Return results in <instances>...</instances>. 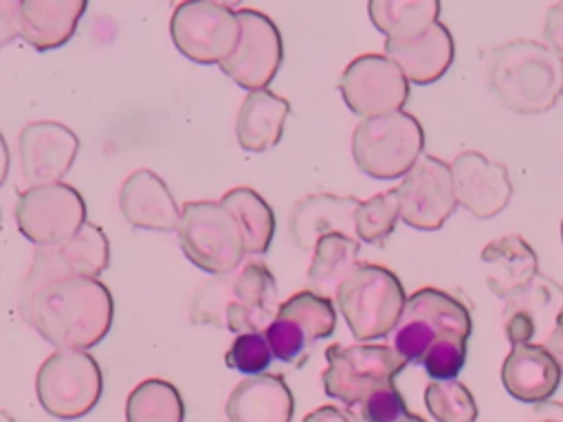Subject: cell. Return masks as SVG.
I'll return each instance as SVG.
<instances>
[{
    "mask_svg": "<svg viewBox=\"0 0 563 422\" xmlns=\"http://www.w3.org/2000/svg\"><path fill=\"white\" fill-rule=\"evenodd\" d=\"M466 363V343L440 341L422 360V367L431 380H453Z\"/></svg>",
    "mask_w": 563,
    "mask_h": 422,
    "instance_id": "36",
    "label": "cell"
},
{
    "mask_svg": "<svg viewBox=\"0 0 563 422\" xmlns=\"http://www.w3.org/2000/svg\"><path fill=\"white\" fill-rule=\"evenodd\" d=\"M15 222L18 231L35 246L59 244L86 224V202L66 182L31 187L18 196Z\"/></svg>",
    "mask_w": 563,
    "mask_h": 422,
    "instance_id": "12",
    "label": "cell"
},
{
    "mask_svg": "<svg viewBox=\"0 0 563 422\" xmlns=\"http://www.w3.org/2000/svg\"><path fill=\"white\" fill-rule=\"evenodd\" d=\"M125 422H185L180 391L163 378L139 382L125 400Z\"/></svg>",
    "mask_w": 563,
    "mask_h": 422,
    "instance_id": "31",
    "label": "cell"
},
{
    "mask_svg": "<svg viewBox=\"0 0 563 422\" xmlns=\"http://www.w3.org/2000/svg\"><path fill=\"white\" fill-rule=\"evenodd\" d=\"M424 130L405 110L363 119L352 132L356 167L376 180L402 178L422 156Z\"/></svg>",
    "mask_w": 563,
    "mask_h": 422,
    "instance_id": "5",
    "label": "cell"
},
{
    "mask_svg": "<svg viewBox=\"0 0 563 422\" xmlns=\"http://www.w3.org/2000/svg\"><path fill=\"white\" fill-rule=\"evenodd\" d=\"M561 240H563V222H561Z\"/></svg>",
    "mask_w": 563,
    "mask_h": 422,
    "instance_id": "46",
    "label": "cell"
},
{
    "mask_svg": "<svg viewBox=\"0 0 563 422\" xmlns=\"http://www.w3.org/2000/svg\"><path fill=\"white\" fill-rule=\"evenodd\" d=\"M238 220L246 255H264L275 237V213L271 204L251 187H233L220 200Z\"/></svg>",
    "mask_w": 563,
    "mask_h": 422,
    "instance_id": "30",
    "label": "cell"
},
{
    "mask_svg": "<svg viewBox=\"0 0 563 422\" xmlns=\"http://www.w3.org/2000/svg\"><path fill=\"white\" fill-rule=\"evenodd\" d=\"M235 273L216 275L205 286H200L191 299L189 319L196 325H220L227 321V306L233 301Z\"/></svg>",
    "mask_w": 563,
    "mask_h": 422,
    "instance_id": "34",
    "label": "cell"
},
{
    "mask_svg": "<svg viewBox=\"0 0 563 422\" xmlns=\"http://www.w3.org/2000/svg\"><path fill=\"white\" fill-rule=\"evenodd\" d=\"M438 0H372L367 13L372 24L385 35V42H402L424 33L440 22Z\"/></svg>",
    "mask_w": 563,
    "mask_h": 422,
    "instance_id": "29",
    "label": "cell"
},
{
    "mask_svg": "<svg viewBox=\"0 0 563 422\" xmlns=\"http://www.w3.org/2000/svg\"><path fill=\"white\" fill-rule=\"evenodd\" d=\"M334 327L336 310L332 299L306 288L277 306L275 319L266 327L264 336L277 360L301 367L310 356V345L328 338Z\"/></svg>",
    "mask_w": 563,
    "mask_h": 422,
    "instance_id": "11",
    "label": "cell"
},
{
    "mask_svg": "<svg viewBox=\"0 0 563 422\" xmlns=\"http://www.w3.org/2000/svg\"><path fill=\"white\" fill-rule=\"evenodd\" d=\"M20 314L57 349L86 352L110 332L114 301L103 281L95 277H73L20 303Z\"/></svg>",
    "mask_w": 563,
    "mask_h": 422,
    "instance_id": "1",
    "label": "cell"
},
{
    "mask_svg": "<svg viewBox=\"0 0 563 422\" xmlns=\"http://www.w3.org/2000/svg\"><path fill=\"white\" fill-rule=\"evenodd\" d=\"M552 354L559 358V363H561V367H563V341L552 349Z\"/></svg>",
    "mask_w": 563,
    "mask_h": 422,
    "instance_id": "43",
    "label": "cell"
},
{
    "mask_svg": "<svg viewBox=\"0 0 563 422\" xmlns=\"http://www.w3.org/2000/svg\"><path fill=\"white\" fill-rule=\"evenodd\" d=\"M301 422H361V418L350 407L323 404V407L310 411Z\"/></svg>",
    "mask_w": 563,
    "mask_h": 422,
    "instance_id": "40",
    "label": "cell"
},
{
    "mask_svg": "<svg viewBox=\"0 0 563 422\" xmlns=\"http://www.w3.org/2000/svg\"><path fill=\"white\" fill-rule=\"evenodd\" d=\"M398 220H400L398 191L396 189L380 191L358 204L354 215V235L361 242L380 248L387 242V237L394 233Z\"/></svg>",
    "mask_w": 563,
    "mask_h": 422,
    "instance_id": "32",
    "label": "cell"
},
{
    "mask_svg": "<svg viewBox=\"0 0 563 422\" xmlns=\"http://www.w3.org/2000/svg\"><path fill=\"white\" fill-rule=\"evenodd\" d=\"M543 35L545 44L563 59V2H554L543 22Z\"/></svg>",
    "mask_w": 563,
    "mask_h": 422,
    "instance_id": "39",
    "label": "cell"
},
{
    "mask_svg": "<svg viewBox=\"0 0 563 422\" xmlns=\"http://www.w3.org/2000/svg\"><path fill=\"white\" fill-rule=\"evenodd\" d=\"M482 264L486 286L499 299L512 297L539 275L534 248L515 233L488 242L482 251Z\"/></svg>",
    "mask_w": 563,
    "mask_h": 422,
    "instance_id": "25",
    "label": "cell"
},
{
    "mask_svg": "<svg viewBox=\"0 0 563 422\" xmlns=\"http://www.w3.org/2000/svg\"><path fill=\"white\" fill-rule=\"evenodd\" d=\"M290 114L288 99L273 90L249 92L235 119L238 143L249 152H266L275 147L284 134V123Z\"/></svg>",
    "mask_w": 563,
    "mask_h": 422,
    "instance_id": "27",
    "label": "cell"
},
{
    "mask_svg": "<svg viewBox=\"0 0 563 422\" xmlns=\"http://www.w3.org/2000/svg\"><path fill=\"white\" fill-rule=\"evenodd\" d=\"M273 352L262 332L238 334L231 347L224 354V363L229 369L242 371L246 376H262L273 363Z\"/></svg>",
    "mask_w": 563,
    "mask_h": 422,
    "instance_id": "35",
    "label": "cell"
},
{
    "mask_svg": "<svg viewBox=\"0 0 563 422\" xmlns=\"http://www.w3.org/2000/svg\"><path fill=\"white\" fill-rule=\"evenodd\" d=\"M361 244L354 235L328 233L319 237L312 248V259L308 268V286L312 292L334 299L341 284L361 266L358 264Z\"/></svg>",
    "mask_w": 563,
    "mask_h": 422,
    "instance_id": "28",
    "label": "cell"
},
{
    "mask_svg": "<svg viewBox=\"0 0 563 422\" xmlns=\"http://www.w3.org/2000/svg\"><path fill=\"white\" fill-rule=\"evenodd\" d=\"M339 90L354 114L372 119L402 110L409 99V79L385 53H367L345 66Z\"/></svg>",
    "mask_w": 563,
    "mask_h": 422,
    "instance_id": "14",
    "label": "cell"
},
{
    "mask_svg": "<svg viewBox=\"0 0 563 422\" xmlns=\"http://www.w3.org/2000/svg\"><path fill=\"white\" fill-rule=\"evenodd\" d=\"M473 332L468 308L453 295L438 288L416 290L405 306L394 334V349L407 363H420L440 341L466 343Z\"/></svg>",
    "mask_w": 563,
    "mask_h": 422,
    "instance_id": "6",
    "label": "cell"
},
{
    "mask_svg": "<svg viewBox=\"0 0 563 422\" xmlns=\"http://www.w3.org/2000/svg\"><path fill=\"white\" fill-rule=\"evenodd\" d=\"M110 264V242L101 226L86 222L77 235L66 242L51 246H35L31 266L22 281L20 303L31 301L44 288L73 279V277H95Z\"/></svg>",
    "mask_w": 563,
    "mask_h": 422,
    "instance_id": "9",
    "label": "cell"
},
{
    "mask_svg": "<svg viewBox=\"0 0 563 422\" xmlns=\"http://www.w3.org/2000/svg\"><path fill=\"white\" fill-rule=\"evenodd\" d=\"M402 393L391 385L380 387L361 404L363 422H405L409 418Z\"/></svg>",
    "mask_w": 563,
    "mask_h": 422,
    "instance_id": "37",
    "label": "cell"
},
{
    "mask_svg": "<svg viewBox=\"0 0 563 422\" xmlns=\"http://www.w3.org/2000/svg\"><path fill=\"white\" fill-rule=\"evenodd\" d=\"M0 422H13V418H11L7 411L0 409Z\"/></svg>",
    "mask_w": 563,
    "mask_h": 422,
    "instance_id": "45",
    "label": "cell"
},
{
    "mask_svg": "<svg viewBox=\"0 0 563 422\" xmlns=\"http://www.w3.org/2000/svg\"><path fill=\"white\" fill-rule=\"evenodd\" d=\"M277 284L264 262H246L235 270L233 301L227 306L224 327L233 334L266 332L275 319Z\"/></svg>",
    "mask_w": 563,
    "mask_h": 422,
    "instance_id": "19",
    "label": "cell"
},
{
    "mask_svg": "<svg viewBox=\"0 0 563 422\" xmlns=\"http://www.w3.org/2000/svg\"><path fill=\"white\" fill-rule=\"evenodd\" d=\"M451 174L457 204L479 220L495 218L512 198L508 169L475 149L457 154L451 160Z\"/></svg>",
    "mask_w": 563,
    "mask_h": 422,
    "instance_id": "18",
    "label": "cell"
},
{
    "mask_svg": "<svg viewBox=\"0 0 563 422\" xmlns=\"http://www.w3.org/2000/svg\"><path fill=\"white\" fill-rule=\"evenodd\" d=\"M361 200L354 196L310 193L297 200L288 215V237L299 251H312L328 233H354V215Z\"/></svg>",
    "mask_w": 563,
    "mask_h": 422,
    "instance_id": "20",
    "label": "cell"
},
{
    "mask_svg": "<svg viewBox=\"0 0 563 422\" xmlns=\"http://www.w3.org/2000/svg\"><path fill=\"white\" fill-rule=\"evenodd\" d=\"M563 367L559 358L541 345H512L501 365L506 391L526 404L548 402L559 389Z\"/></svg>",
    "mask_w": 563,
    "mask_h": 422,
    "instance_id": "22",
    "label": "cell"
},
{
    "mask_svg": "<svg viewBox=\"0 0 563 422\" xmlns=\"http://www.w3.org/2000/svg\"><path fill=\"white\" fill-rule=\"evenodd\" d=\"M530 422H563V402H541L534 407Z\"/></svg>",
    "mask_w": 563,
    "mask_h": 422,
    "instance_id": "41",
    "label": "cell"
},
{
    "mask_svg": "<svg viewBox=\"0 0 563 422\" xmlns=\"http://www.w3.org/2000/svg\"><path fill=\"white\" fill-rule=\"evenodd\" d=\"M119 207L123 218L143 231H176L180 220V207L165 185V180L152 169L132 171L119 191Z\"/></svg>",
    "mask_w": 563,
    "mask_h": 422,
    "instance_id": "21",
    "label": "cell"
},
{
    "mask_svg": "<svg viewBox=\"0 0 563 422\" xmlns=\"http://www.w3.org/2000/svg\"><path fill=\"white\" fill-rule=\"evenodd\" d=\"M385 55L398 64L409 84L427 86L449 70L455 57V44L449 29L435 22L411 40L385 42Z\"/></svg>",
    "mask_w": 563,
    "mask_h": 422,
    "instance_id": "23",
    "label": "cell"
},
{
    "mask_svg": "<svg viewBox=\"0 0 563 422\" xmlns=\"http://www.w3.org/2000/svg\"><path fill=\"white\" fill-rule=\"evenodd\" d=\"M9 165H11V154H9V145L0 132V187L4 185L7 180V174H9Z\"/></svg>",
    "mask_w": 563,
    "mask_h": 422,
    "instance_id": "42",
    "label": "cell"
},
{
    "mask_svg": "<svg viewBox=\"0 0 563 422\" xmlns=\"http://www.w3.org/2000/svg\"><path fill=\"white\" fill-rule=\"evenodd\" d=\"M504 332L510 345H541L552 352L563 341V288L537 275L506 299Z\"/></svg>",
    "mask_w": 563,
    "mask_h": 422,
    "instance_id": "13",
    "label": "cell"
},
{
    "mask_svg": "<svg viewBox=\"0 0 563 422\" xmlns=\"http://www.w3.org/2000/svg\"><path fill=\"white\" fill-rule=\"evenodd\" d=\"M407 299L400 279L380 264H361L334 295L341 316L361 343L391 334Z\"/></svg>",
    "mask_w": 563,
    "mask_h": 422,
    "instance_id": "3",
    "label": "cell"
},
{
    "mask_svg": "<svg viewBox=\"0 0 563 422\" xmlns=\"http://www.w3.org/2000/svg\"><path fill=\"white\" fill-rule=\"evenodd\" d=\"M238 15L242 24L240 40L220 64V70L249 92L266 90L284 57L279 29L266 13L255 9H238Z\"/></svg>",
    "mask_w": 563,
    "mask_h": 422,
    "instance_id": "16",
    "label": "cell"
},
{
    "mask_svg": "<svg viewBox=\"0 0 563 422\" xmlns=\"http://www.w3.org/2000/svg\"><path fill=\"white\" fill-rule=\"evenodd\" d=\"M427 411L435 422H475L477 402L460 380H431L424 389Z\"/></svg>",
    "mask_w": 563,
    "mask_h": 422,
    "instance_id": "33",
    "label": "cell"
},
{
    "mask_svg": "<svg viewBox=\"0 0 563 422\" xmlns=\"http://www.w3.org/2000/svg\"><path fill=\"white\" fill-rule=\"evenodd\" d=\"M325 363L323 391L345 407L363 404L409 365L391 345L378 343H334L325 349Z\"/></svg>",
    "mask_w": 563,
    "mask_h": 422,
    "instance_id": "7",
    "label": "cell"
},
{
    "mask_svg": "<svg viewBox=\"0 0 563 422\" xmlns=\"http://www.w3.org/2000/svg\"><path fill=\"white\" fill-rule=\"evenodd\" d=\"M20 169L26 189L62 182L79 154L77 134L57 121H31L18 138Z\"/></svg>",
    "mask_w": 563,
    "mask_h": 422,
    "instance_id": "17",
    "label": "cell"
},
{
    "mask_svg": "<svg viewBox=\"0 0 563 422\" xmlns=\"http://www.w3.org/2000/svg\"><path fill=\"white\" fill-rule=\"evenodd\" d=\"M224 411L229 422H290L295 398L277 374L249 376L235 385Z\"/></svg>",
    "mask_w": 563,
    "mask_h": 422,
    "instance_id": "24",
    "label": "cell"
},
{
    "mask_svg": "<svg viewBox=\"0 0 563 422\" xmlns=\"http://www.w3.org/2000/svg\"><path fill=\"white\" fill-rule=\"evenodd\" d=\"M400 220L416 231H438L457 209L451 165L435 156H420L396 187Z\"/></svg>",
    "mask_w": 563,
    "mask_h": 422,
    "instance_id": "15",
    "label": "cell"
},
{
    "mask_svg": "<svg viewBox=\"0 0 563 422\" xmlns=\"http://www.w3.org/2000/svg\"><path fill=\"white\" fill-rule=\"evenodd\" d=\"M488 86L519 114H541L563 95V59L537 40H510L488 55Z\"/></svg>",
    "mask_w": 563,
    "mask_h": 422,
    "instance_id": "2",
    "label": "cell"
},
{
    "mask_svg": "<svg viewBox=\"0 0 563 422\" xmlns=\"http://www.w3.org/2000/svg\"><path fill=\"white\" fill-rule=\"evenodd\" d=\"M86 7L84 0H22L20 37L40 53L59 48L73 37Z\"/></svg>",
    "mask_w": 563,
    "mask_h": 422,
    "instance_id": "26",
    "label": "cell"
},
{
    "mask_svg": "<svg viewBox=\"0 0 563 422\" xmlns=\"http://www.w3.org/2000/svg\"><path fill=\"white\" fill-rule=\"evenodd\" d=\"M405 422H427V420L420 418V415H416V413H409V418H407Z\"/></svg>",
    "mask_w": 563,
    "mask_h": 422,
    "instance_id": "44",
    "label": "cell"
},
{
    "mask_svg": "<svg viewBox=\"0 0 563 422\" xmlns=\"http://www.w3.org/2000/svg\"><path fill=\"white\" fill-rule=\"evenodd\" d=\"M176 233L185 257L213 277L235 273L246 255L242 229L220 200L185 202Z\"/></svg>",
    "mask_w": 563,
    "mask_h": 422,
    "instance_id": "4",
    "label": "cell"
},
{
    "mask_svg": "<svg viewBox=\"0 0 563 422\" xmlns=\"http://www.w3.org/2000/svg\"><path fill=\"white\" fill-rule=\"evenodd\" d=\"M240 15L233 7L213 0L176 4L169 33L176 48L196 64H222L240 40Z\"/></svg>",
    "mask_w": 563,
    "mask_h": 422,
    "instance_id": "10",
    "label": "cell"
},
{
    "mask_svg": "<svg viewBox=\"0 0 563 422\" xmlns=\"http://www.w3.org/2000/svg\"><path fill=\"white\" fill-rule=\"evenodd\" d=\"M22 0H0V48L20 37Z\"/></svg>",
    "mask_w": 563,
    "mask_h": 422,
    "instance_id": "38",
    "label": "cell"
},
{
    "mask_svg": "<svg viewBox=\"0 0 563 422\" xmlns=\"http://www.w3.org/2000/svg\"><path fill=\"white\" fill-rule=\"evenodd\" d=\"M103 391L99 363L81 349H57L37 369L35 393L57 420H77L95 409Z\"/></svg>",
    "mask_w": 563,
    "mask_h": 422,
    "instance_id": "8",
    "label": "cell"
}]
</instances>
